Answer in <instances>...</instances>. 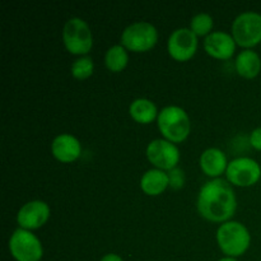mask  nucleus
I'll return each instance as SVG.
<instances>
[{
    "mask_svg": "<svg viewBox=\"0 0 261 261\" xmlns=\"http://www.w3.org/2000/svg\"><path fill=\"white\" fill-rule=\"evenodd\" d=\"M228 163L227 155L219 148H208L201 153L199 158L200 170L212 180L221 178L222 175H226Z\"/></svg>",
    "mask_w": 261,
    "mask_h": 261,
    "instance_id": "nucleus-14",
    "label": "nucleus"
},
{
    "mask_svg": "<svg viewBox=\"0 0 261 261\" xmlns=\"http://www.w3.org/2000/svg\"><path fill=\"white\" fill-rule=\"evenodd\" d=\"M196 208L204 219L213 223L231 221L237 211V196L233 186L224 178H214L200 188Z\"/></svg>",
    "mask_w": 261,
    "mask_h": 261,
    "instance_id": "nucleus-1",
    "label": "nucleus"
},
{
    "mask_svg": "<svg viewBox=\"0 0 261 261\" xmlns=\"http://www.w3.org/2000/svg\"><path fill=\"white\" fill-rule=\"evenodd\" d=\"M189 28L198 37H208L211 33L214 32V19L208 13H199L191 18Z\"/></svg>",
    "mask_w": 261,
    "mask_h": 261,
    "instance_id": "nucleus-19",
    "label": "nucleus"
},
{
    "mask_svg": "<svg viewBox=\"0 0 261 261\" xmlns=\"http://www.w3.org/2000/svg\"><path fill=\"white\" fill-rule=\"evenodd\" d=\"M217 244L226 256L240 257L246 254L251 245V234L241 222L228 221L218 227L216 233Z\"/></svg>",
    "mask_w": 261,
    "mask_h": 261,
    "instance_id": "nucleus-3",
    "label": "nucleus"
},
{
    "mask_svg": "<svg viewBox=\"0 0 261 261\" xmlns=\"http://www.w3.org/2000/svg\"><path fill=\"white\" fill-rule=\"evenodd\" d=\"M198 36L194 35L190 28H177L167 41L168 55L177 63L191 60L198 51Z\"/></svg>",
    "mask_w": 261,
    "mask_h": 261,
    "instance_id": "nucleus-10",
    "label": "nucleus"
},
{
    "mask_svg": "<svg viewBox=\"0 0 261 261\" xmlns=\"http://www.w3.org/2000/svg\"><path fill=\"white\" fill-rule=\"evenodd\" d=\"M101 261H124V259H122L120 255L117 254H106L105 256H102Z\"/></svg>",
    "mask_w": 261,
    "mask_h": 261,
    "instance_id": "nucleus-23",
    "label": "nucleus"
},
{
    "mask_svg": "<svg viewBox=\"0 0 261 261\" xmlns=\"http://www.w3.org/2000/svg\"><path fill=\"white\" fill-rule=\"evenodd\" d=\"M51 154L60 163H73L82 155V144L76 137L63 133L51 142Z\"/></svg>",
    "mask_w": 261,
    "mask_h": 261,
    "instance_id": "nucleus-13",
    "label": "nucleus"
},
{
    "mask_svg": "<svg viewBox=\"0 0 261 261\" xmlns=\"http://www.w3.org/2000/svg\"><path fill=\"white\" fill-rule=\"evenodd\" d=\"M237 43L231 33L214 31L204 40V50L217 60H229L236 53Z\"/></svg>",
    "mask_w": 261,
    "mask_h": 261,
    "instance_id": "nucleus-12",
    "label": "nucleus"
},
{
    "mask_svg": "<svg viewBox=\"0 0 261 261\" xmlns=\"http://www.w3.org/2000/svg\"><path fill=\"white\" fill-rule=\"evenodd\" d=\"M157 106L148 98H137L130 103L129 115L135 122L140 125H149L158 119Z\"/></svg>",
    "mask_w": 261,
    "mask_h": 261,
    "instance_id": "nucleus-17",
    "label": "nucleus"
},
{
    "mask_svg": "<svg viewBox=\"0 0 261 261\" xmlns=\"http://www.w3.org/2000/svg\"><path fill=\"white\" fill-rule=\"evenodd\" d=\"M231 35L237 46L244 50L261 43V14L256 12H245L234 18L231 27Z\"/></svg>",
    "mask_w": 261,
    "mask_h": 261,
    "instance_id": "nucleus-6",
    "label": "nucleus"
},
{
    "mask_svg": "<svg viewBox=\"0 0 261 261\" xmlns=\"http://www.w3.org/2000/svg\"><path fill=\"white\" fill-rule=\"evenodd\" d=\"M218 261H237L236 257H229V256H224L222 259H219Z\"/></svg>",
    "mask_w": 261,
    "mask_h": 261,
    "instance_id": "nucleus-24",
    "label": "nucleus"
},
{
    "mask_svg": "<svg viewBox=\"0 0 261 261\" xmlns=\"http://www.w3.org/2000/svg\"><path fill=\"white\" fill-rule=\"evenodd\" d=\"M170 188L168 173L158 168H150L140 177V189L148 196H160Z\"/></svg>",
    "mask_w": 261,
    "mask_h": 261,
    "instance_id": "nucleus-15",
    "label": "nucleus"
},
{
    "mask_svg": "<svg viewBox=\"0 0 261 261\" xmlns=\"http://www.w3.org/2000/svg\"><path fill=\"white\" fill-rule=\"evenodd\" d=\"M145 155L153 168H158V170L166 171V172L177 167L181 158L180 149L177 148V145L163 139V138L152 140L147 145Z\"/></svg>",
    "mask_w": 261,
    "mask_h": 261,
    "instance_id": "nucleus-9",
    "label": "nucleus"
},
{
    "mask_svg": "<svg viewBox=\"0 0 261 261\" xmlns=\"http://www.w3.org/2000/svg\"><path fill=\"white\" fill-rule=\"evenodd\" d=\"M94 71V63L93 59L89 56H81L70 66V73L74 79L78 81H86L93 75Z\"/></svg>",
    "mask_w": 261,
    "mask_h": 261,
    "instance_id": "nucleus-20",
    "label": "nucleus"
},
{
    "mask_svg": "<svg viewBox=\"0 0 261 261\" xmlns=\"http://www.w3.org/2000/svg\"><path fill=\"white\" fill-rule=\"evenodd\" d=\"M168 181H170V188L172 190H181L185 185V172L180 167H176L173 170L168 171Z\"/></svg>",
    "mask_w": 261,
    "mask_h": 261,
    "instance_id": "nucleus-21",
    "label": "nucleus"
},
{
    "mask_svg": "<svg viewBox=\"0 0 261 261\" xmlns=\"http://www.w3.org/2000/svg\"><path fill=\"white\" fill-rule=\"evenodd\" d=\"M158 31L155 25L152 23L144 22H134L127 25L121 33V45L127 51H132L135 54L148 53L152 50L158 42Z\"/></svg>",
    "mask_w": 261,
    "mask_h": 261,
    "instance_id": "nucleus-5",
    "label": "nucleus"
},
{
    "mask_svg": "<svg viewBox=\"0 0 261 261\" xmlns=\"http://www.w3.org/2000/svg\"><path fill=\"white\" fill-rule=\"evenodd\" d=\"M129 64V51L120 43L109 47L105 54V65L111 73H121Z\"/></svg>",
    "mask_w": 261,
    "mask_h": 261,
    "instance_id": "nucleus-18",
    "label": "nucleus"
},
{
    "mask_svg": "<svg viewBox=\"0 0 261 261\" xmlns=\"http://www.w3.org/2000/svg\"><path fill=\"white\" fill-rule=\"evenodd\" d=\"M63 43L75 56H87L93 47V35L88 23L79 17L68 19L63 28Z\"/></svg>",
    "mask_w": 261,
    "mask_h": 261,
    "instance_id": "nucleus-4",
    "label": "nucleus"
},
{
    "mask_svg": "<svg viewBox=\"0 0 261 261\" xmlns=\"http://www.w3.org/2000/svg\"><path fill=\"white\" fill-rule=\"evenodd\" d=\"M261 178V166L254 158L237 157L228 163L226 180L236 188H251Z\"/></svg>",
    "mask_w": 261,
    "mask_h": 261,
    "instance_id": "nucleus-8",
    "label": "nucleus"
},
{
    "mask_svg": "<svg viewBox=\"0 0 261 261\" xmlns=\"http://www.w3.org/2000/svg\"><path fill=\"white\" fill-rule=\"evenodd\" d=\"M237 74L245 79L256 78L261 71V59L254 50H242L234 60Z\"/></svg>",
    "mask_w": 261,
    "mask_h": 261,
    "instance_id": "nucleus-16",
    "label": "nucleus"
},
{
    "mask_svg": "<svg viewBox=\"0 0 261 261\" xmlns=\"http://www.w3.org/2000/svg\"><path fill=\"white\" fill-rule=\"evenodd\" d=\"M9 252L15 261H41L43 246L33 232L17 228L9 239Z\"/></svg>",
    "mask_w": 261,
    "mask_h": 261,
    "instance_id": "nucleus-7",
    "label": "nucleus"
},
{
    "mask_svg": "<svg viewBox=\"0 0 261 261\" xmlns=\"http://www.w3.org/2000/svg\"><path fill=\"white\" fill-rule=\"evenodd\" d=\"M249 143L254 149L261 152V126L252 130L249 137Z\"/></svg>",
    "mask_w": 261,
    "mask_h": 261,
    "instance_id": "nucleus-22",
    "label": "nucleus"
},
{
    "mask_svg": "<svg viewBox=\"0 0 261 261\" xmlns=\"http://www.w3.org/2000/svg\"><path fill=\"white\" fill-rule=\"evenodd\" d=\"M51 209L46 201L31 200L23 204L17 213V224L19 228L36 231L45 226L50 219Z\"/></svg>",
    "mask_w": 261,
    "mask_h": 261,
    "instance_id": "nucleus-11",
    "label": "nucleus"
},
{
    "mask_svg": "<svg viewBox=\"0 0 261 261\" xmlns=\"http://www.w3.org/2000/svg\"><path fill=\"white\" fill-rule=\"evenodd\" d=\"M157 125L163 139L176 145L185 142L191 133V121L188 112L182 107L175 105L166 106L161 110Z\"/></svg>",
    "mask_w": 261,
    "mask_h": 261,
    "instance_id": "nucleus-2",
    "label": "nucleus"
}]
</instances>
